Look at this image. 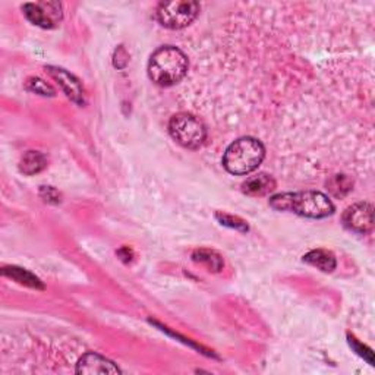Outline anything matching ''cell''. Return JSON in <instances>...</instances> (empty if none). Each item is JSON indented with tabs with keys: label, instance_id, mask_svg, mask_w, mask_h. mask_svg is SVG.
Returning a JSON list of instances; mask_svg holds the SVG:
<instances>
[{
	"label": "cell",
	"instance_id": "5b68a950",
	"mask_svg": "<svg viewBox=\"0 0 375 375\" xmlns=\"http://www.w3.org/2000/svg\"><path fill=\"white\" fill-rule=\"evenodd\" d=\"M290 211L308 219H325L334 213V205L320 191H303L292 194Z\"/></svg>",
	"mask_w": 375,
	"mask_h": 375
},
{
	"label": "cell",
	"instance_id": "7c38bea8",
	"mask_svg": "<svg viewBox=\"0 0 375 375\" xmlns=\"http://www.w3.org/2000/svg\"><path fill=\"white\" fill-rule=\"evenodd\" d=\"M303 261L308 263L312 267L320 268L321 272H325V273H332L337 265L334 255L330 251H325V250H314L308 252L303 256Z\"/></svg>",
	"mask_w": 375,
	"mask_h": 375
},
{
	"label": "cell",
	"instance_id": "6da1fadb",
	"mask_svg": "<svg viewBox=\"0 0 375 375\" xmlns=\"http://www.w3.org/2000/svg\"><path fill=\"white\" fill-rule=\"evenodd\" d=\"M186 54L174 45H163L151 54L148 62V77L160 87H172L181 82L188 74Z\"/></svg>",
	"mask_w": 375,
	"mask_h": 375
},
{
	"label": "cell",
	"instance_id": "d6986e66",
	"mask_svg": "<svg viewBox=\"0 0 375 375\" xmlns=\"http://www.w3.org/2000/svg\"><path fill=\"white\" fill-rule=\"evenodd\" d=\"M40 195L44 198V201H47V203L57 204L59 201H61V199H59V198H61V195H59L57 191L52 186H41Z\"/></svg>",
	"mask_w": 375,
	"mask_h": 375
},
{
	"label": "cell",
	"instance_id": "277c9868",
	"mask_svg": "<svg viewBox=\"0 0 375 375\" xmlns=\"http://www.w3.org/2000/svg\"><path fill=\"white\" fill-rule=\"evenodd\" d=\"M199 14V5L188 0H174V2H163L157 8V21L164 28L182 30L195 21Z\"/></svg>",
	"mask_w": 375,
	"mask_h": 375
},
{
	"label": "cell",
	"instance_id": "4fadbf2b",
	"mask_svg": "<svg viewBox=\"0 0 375 375\" xmlns=\"http://www.w3.org/2000/svg\"><path fill=\"white\" fill-rule=\"evenodd\" d=\"M192 258H194V261L205 265L210 270V272H220L221 267H223L221 256L217 252H214V251L196 250L194 252Z\"/></svg>",
	"mask_w": 375,
	"mask_h": 375
},
{
	"label": "cell",
	"instance_id": "3957f363",
	"mask_svg": "<svg viewBox=\"0 0 375 375\" xmlns=\"http://www.w3.org/2000/svg\"><path fill=\"white\" fill-rule=\"evenodd\" d=\"M169 132L176 143L190 150L201 147L207 138L205 125L191 113L174 114L169 122Z\"/></svg>",
	"mask_w": 375,
	"mask_h": 375
},
{
	"label": "cell",
	"instance_id": "52a82bcc",
	"mask_svg": "<svg viewBox=\"0 0 375 375\" xmlns=\"http://www.w3.org/2000/svg\"><path fill=\"white\" fill-rule=\"evenodd\" d=\"M343 225L356 233H367L374 227V207L369 203H358L346 208Z\"/></svg>",
	"mask_w": 375,
	"mask_h": 375
},
{
	"label": "cell",
	"instance_id": "8fae6325",
	"mask_svg": "<svg viewBox=\"0 0 375 375\" xmlns=\"http://www.w3.org/2000/svg\"><path fill=\"white\" fill-rule=\"evenodd\" d=\"M47 168V159L40 151H28L21 157L19 170L21 173L32 176L43 172Z\"/></svg>",
	"mask_w": 375,
	"mask_h": 375
},
{
	"label": "cell",
	"instance_id": "ac0fdd59",
	"mask_svg": "<svg viewBox=\"0 0 375 375\" xmlns=\"http://www.w3.org/2000/svg\"><path fill=\"white\" fill-rule=\"evenodd\" d=\"M219 219V221L221 223V225H225V226H229V227H233V229H236V230H248V226H246V223L238 217H233V216H229V214H221L219 213L216 216Z\"/></svg>",
	"mask_w": 375,
	"mask_h": 375
},
{
	"label": "cell",
	"instance_id": "30bf717a",
	"mask_svg": "<svg viewBox=\"0 0 375 375\" xmlns=\"http://www.w3.org/2000/svg\"><path fill=\"white\" fill-rule=\"evenodd\" d=\"M276 190V182L272 176L267 173H260L252 178L246 179V182L242 183L243 194L250 196H263Z\"/></svg>",
	"mask_w": 375,
	"mask_h": 375
},
{
	"label": "cell",
	"instance_id": "9c48e42d",
	"mask_svg": "<svg viewBox=\"0 0 375 375\" xmlns=\"http://www.w3.org/2000/svg\"><path fill=\"white\" fill-rule=\"evenodd\" d=\"M47 70L59 82V85L62 87L70 100L78 104L84 103V90H82L79 81L72 74L66 72L65 69L61 68H47Z\"/></svg>",
	"mask_w": 375,
	"mask_h": 375
},
{
	"label": "cell",
	"instance_id": "8992f818",
	"mask_svg": "<svg viewBox=\"0 0 375 375\" xmlns=\"http://www.w3.org/2000/svg\"><path fill=\"white\" fill-rule=\"evenodd\" d=\"M22 10L28 21L41 28H54L62 19V8L56 2L26 3Z\"/></svg>",
	"mask_w": 375,
	"mask_h": 375
},
{
	"label": "cell",
	"instance_id": "2e32d148",
	"mask_svg": "<svg viewBox=\"0 0 375 375\" xmlns=\"http://www.w3.org/2000/svg\"><path fill=\"white\" fill-rule=\"evenodd\" d=\"M27 90L35 94H40V96H50V97L54 96V90L40 78H30L27 81Z\"/></svg>",
	"mask_w": 375,
	"mask_h": 375
},
{
	"label": "cell",
	"instance_id": "ba28073f",
	"mask_svg": "<svg viewBox=\"0 0 375 375\" xmlns=\"http://www.w3.org/2000/svg\"><path fill=\"white\" fill-rule=\"evenodd\" d=\"M122 371L114 362L104 358L96 352H88V354L82 355V358L77 363V374H121Z\"/></svg>",
	"mask_w": 375,
	"mask_h": 375
},
{
	"label": "cell",
	"instance_id": "5bb4252c",
	"mask_svg": "<svg viewBox=\"0 0 375 375\" xmlns=\"http://www.w3.org/2000/svg\"><path fill=\"white\" fill-rule=\"evenodd\" d=\"M3 274L8 276V277H10V278L17 280L18 283H21V285H26V286L35 287V289H43L41 281L37 277H35V276H32L31 273L26 272V270H22V268L9 267V268L3 270Z\"/></svg>",
	"mask_w": 375,
	"mask_h": 375
},
{
	"label": "cell",
	"instance_id": "7a4b0ae2",
	"mask_svg": "<svg viewBox=\"0 0 375 375\" xmlns=\"http://www.w3.org/2000/svg\"><path fill=\"white\" fill-rule=\"evenodd\" d=\"M265 157V148L260 141L243 136L232 143L223 156V166L236 176L250 174L258 169Z\"/></svg>",
	"mask_w": 375,
	"mask_h": 375
},
{
	"label": "cell",
	"instance_id": "e0dca14e",
	"mask_svg": "<svg viewBox=\"0 0 375 375\" xmlns=\"http://www.w3.org/2000/svg\"><path fill=\"white\" fill-rule=\"evenodd\" d=\"M290 201H292V192L278 194L270 199V205L277 211H290Z\"/></svg>",
	"mask_w": 375,
	"mask_h": 375
},
{
	"label": "cell",
	"instance_id": "9a60e30c",
	"mask_svg": "<svg viewBox=\"0 0 375 375\" xmlns=\"http://www.w3.org/2000/svg\"><path fill=\"white\" fill-rule=\"evenodd\" d=\"M328 191H330L334 196H345L347 192L352 191L354 186V181L347 178L346 174H336L327 182Z\"/></svg>",
	"mask_w": 375,
	"mask_h": 375
}]
</instances>
